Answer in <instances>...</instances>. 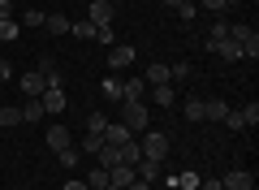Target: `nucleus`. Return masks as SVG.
I'll use <instances>...</instances> for the list:
<instances>
[{"mask_svg":"<svg viewBox=\"0 0 259 190\" xmlns=\"http://www.w3.org/2000/svg\"><path fill=\"white\" fill-rule=\"evenodd\" d=\"M160 190H177V181H173V177H168V181H164V186H160Z\"/></svg>","mask_w":259,"mask_h":190,"instance_id":"obj_45","label":"nucleus"},{"mask_svg":"<svg viewBox=\"0 0 259 190\" xmlns=\"http://www.w3.org/2000/svg\"><path fill=\"white\" fill-rule=\"evenodd\" d=\"M13 126H22V104H5L0 108V130H13Z\"/></svg>","mask_w":259,"mask_h":190,"instance_id":"obj_14","label":"nucleus"},{"mask_svg":"<svg viewBox=\"0 0 259 190\" xmlns=\"http://www.w3.org/2000/svg\"><path fill=\"white\" fill-rule=\"evenodd\" d=\"M95 39H100L104 48H112V26H100V30H95Z\"/></svg>","mask_w":259,"mask_h":190,"instance_id":"obj_38","label":"nucleus"},{"mask_svg":"<svg viewBox=\"0 0 259 190\" xmlns=\"http://www.w3.org/2000/svg\"><path fill=\"white\" fill-rule=\"evenodd\" d=\"M117 160H121V164H139V160H143V151H139V138L121 143V147H117Z\"/></svg>","mask_w":259,"mask_h":190,"instance_id":"obj_13","label":"nucleus"},{"mask_svg":"<svg viewBox=\"0 0 259 190\" xmlns=\"http://www.w3.org/2000/svg\"><path fill=\"white\" fill-rule=\"evenodd\" d=\"M139 181V173H134V164H112L108 169V190H125Z\"/></svg>","mask_w":259,"mask_h":190,"instance_id":"obj_5","label":"nucleus"},{"mask_svg":"<svg viewBox=\"0 0 259 190\" xmlns=\"http://www.w3.org/2000/svg\"><path fill=\"white\" fill-rule=\"evenodd\" d=\"M143 82L160 87V82H173V73H168V65H147V78H143Z\"/></svg>","mask_w":259,"mask_h":190,"instance_id":"obj_21","label":"nucleus"},{"mask_svg":"<svg viewBox=\"0 0 259 190\" xmlns=\"http://www.w3.org/2000/svg\"><path fill=\"white\" fill-rule=\"evenodd\" d=\"M9 73H13V69H9V61L0 56V82H9Z\"/></svg>","mask_w":259,"mask_h":190,"instance_id":"obj_40","label":"nucleus"},{"mask_svg":"<svg viewBox=\"0 0 259 190\" xmlns=\"http://www.w3.org/2000/svg\"><path fill=\"white\" fill-rule=\"evenodd\" d=\"M44 30H48V35H69V18H65V13H48Z\"/></svg>","mask_w":259,"mask_h":190,"instance_id":"obj_15","label":"nucleus"},{"mask_svg":"<svg viewBox=\"0 0 259 190\" xmlns=\"http://www.w3.org/2000/svg\"><path fill=\"white\" fill-rule=\"evenodd\" d=\"M225 5H238V0H225Z\"/></svg>","mask_w":259,"mask_h":190,"instance_id":"obj_46","label":"nucleus"},{"mask_svg":"<svg viewBox=\"0 0 259 190\" xmlns=\"http://www.w3.org/2000/svg\"><path fill=\"white\" fill-rule=\"evenodd\" d=\"M130 65H134V48L130 44H112L108 48V69L121 73V69H130Z\"/></svg>","mask_w":259,"mask_h":190,"instance_id":"obj_6","label":"nucleus"},{"mask_svg":"<svg viewBox=\"0 0 259 190\" xmlns=\"http://www.w3.org/2000/svg\"><path fill=\"white\" fill-rule=\"evenodd\" d=\"M242 61H259V35H255V30L242 39Z\"/></svg>","mask_w":259,"mask_h":190,"instance_id":"obj_22","label":"nucleus"},{"mask_svg":"<svg viewBox=\"0 0 259 190\" xmlns=\"http://www.w3.org/2000/svg\"><path fill=\"white\" fill-rule=\"evenodd\" d=\"M0 39H18V26H13V18H0Z\"/></svg>","mask_w":259,"mask_h":190,"instance_id":"obj_35","label":"nucleus"},{"mask_svg":"<svg viewBox=\"0 0 259 190\" xmlns=\"http://www.w3.org/2000/svg\"><path fill=\"white\" fill-rule=\"evenodd\" d=\"M22 22H26V26H44V13H39V9H26V13H22Z\"/></svg>","mask_w":259,"mask_h":190,"instance_id":"obj_36","label":"nucleus"},{"mask_svg":"<svg viewBox=\"0 0 259 190\" xmlns=\"http://www.w3.org/2000/svg\"><path fill=\"white\" fill-rule=\"evenodd\" d=\"M221 39H229V22H216V26H212V35H207V48L221 44Z\"/></svg>","mask_w":259,"mask_h":190,"instance_id":"obj_31","label":"nucleus"},{"mask_svg":"<svg viewBox=\"0 0 259 190\" xmlns=\"http://www.w3.org/2000/svg\"><path fill=\"white\" fill-rule=\"evenodd\" d=\"M22 91H26V95H30V100H39V95H44V91H48V82H44V73H22Z\"/></svg>","mask_w":259,"mask_h":190,"instance_id":"obj_8","label":"nucleus"},{"mask_svg":"<svg viewBox=\"0 0 259 190\" xmlns=\"http://www.w3.org/2000/svg\"><path fill=\"white\" fill-rule=\"evenodd\" d=\"M238 112H242V121H246V130H255V126H259V104H255V100H250L246 108H238Z\"/></svg>","mask_w":259,"mask_h":190,"instance_id":"obj_29","label":"nucleus"},{"mask_svg":"<svg viewBox=\"0 0 259 190\" xmlns=\"http://www.w3.org/2000/svg\"><path fill=\"white\" fill-rule=\"evenodd\" d=\"M87 130H91V134H104V130H108V117H104V112H87Z\"/></svg>","mask_w":259,"mask_h":190,"instance_id":"obj_25","label":"nucleus"},{"mask_svg":"<svg viewBox=\"0 0 259 190\" xmlns=\"http://www.w3.org/2000/svg\"><path fill=\"white\" fill-rule=\"evenodd\" d=\"M225 112H229L225 100H203V121H225Z\"/></svg>","mask_w":259,"mask_h":190,"instance_id":"obj_17","label":"nucleus"},{"mask_svg":"<svg viewBox=\"0 0 259 190\" xmlns=\"http://www.w3.org/2000/svg\"><path fill=\"white\" fill-rule=\"evenodd\" d=\"M164 5H168V9H182V5H186V0H164Z\"/></svg>","mask_w":259,"mask_h":190,"instance_id":"obj_44","label":"nucleus"},{"mask_svg":"<svg viewBox=\"0 0 259 190\" xmlns=\"http://www.w3.org/2000/svg\"><path fill=\"white\" fill-rule=\"evenodd\" d=\"M194 9H212V13H225L229 5H225V0H194Z\"/></svg>","mask_w":259,"mask_h":190,"instance_id":"obj_34","label":"nucleus"},{"mask_svg":"<svg viewBox=\"0 0 259 190\" xmlns=\"http://www.w3.org/2000/svg\"><path fill=\"white\" fill-rule=\"evenodd\" d=\"M121 126L134 134V130H151V117H147V104L143 100H125L121 104Z\"/></svg>","mask_w":259,"mask_h":190,"instance_id":"obj_2","label":"nucleus"},{"mask_svg":"<svg viewBox=\"0 0 259 190\" xmlns=\"http://www.w3.org/2000/svg\"><path fill=\"white\" fill-rule=\"evenodd\" d=\"M139 151H143V160H156V164H164V160H168V151H173V143H168V134H164V130H143V138H139Z\"/></svg>","mask_w":259,"mask_h":190,"instance_id":"obj_1","label":"nucleus"},{"mask_svg":"<svg viewBox=\"0 0 259 190\" xmlns=\"http://www.w3.org/2000/svg\"><path fill=\"white\" fill-rule=\"evenodd\" d=\"M246 35H250V26H246V22H229V39H233V44H242Z\"/></svg>","mask_w":259,"mask_h":190,"instance_id":"obj_32","label":"nucleus"},{"mask_svg":"<svg viewBox=\"0 0 259 190\" xmlns=\"http://www.w3.org/2000/svg\"><path fill=\"white\" fill-rule=\"evenodd\" d=\"M22 121L39 126V121H44V104H39V100H30V95H26V104H22Z\"/></svg>","mask_w":259,"mask_h":190,"instance_id":"obj_19","label":"nucleus"},{"mask_svg":"<svg viewBox=\"0 0 259 190\" xmlns=\"http://www.w3.org/2000/svg\"><path fill=\"white\" fill-rule=\"evenodd\" d=\"M100 91H104V95H108V100H121V78H117V73H108Z\"/></svg>","mask_w":259,"mask_h":190,"instance_id":"obj_27","label":"nucleus"},{"mask_svg":"<svg viewBox=\"0 0 259 190\" xmlns=\"http://www.w3.org/2000/svg\"><path fill=\"white\" fill-rule=\"evenodd\" d=\"M177 181V190H194L199 186V173H182V177H173Z\"/></svg>","mask_w":259,"mask_h":190,"instance_id":"obj_33","label":"nucleus"},{"mask_svg":"<svg viewBox=\"0 0 259 190\" xmlns=\"http://www.w3.org/2000/svg\"><path fill=\"white\" fill-rule=\"evenodd\" d=\"M199 190H221V177H199Z\"/></svg>","mask_w":259,"mask_h":190,"instance_id":"obj_39","label":"nucleus"},{"mask_svg":"<svg viewBox=\"0 0 259 190\" xmlns=\"http://www.w3.org/2000/svg\"><path fill=\"white\" fill-rule=\"evenodd\" d=\"M39 104H44V117H61L65 104H69L65 100V87H48L44 95H39Z\"/></svg>","mask_w":259,"mask_h":190,"instance_id":"obj_3","label":"nucleus"},{"mask_svg":"<svg viewBox=\"0 0 259 190\" xmlns=\"http://www.w3.org/2000/svg\"><path fill=\"white\" fill-rule=\"evenodd\" d=\"M100 147H104V134H91V130H87V134H82V151H87V156H95Z\"/></svg>","mask_w":259,"mask_h":190,"instance_id":"obj_28","label":"nucleus"},{"mask_svg":"<svg viewBox=\"0 0 259 190\" xmlns=\"http://www.w3.org/2000/svg\"><path fill=\"white\" fill-rule=\"evenodd\" d=\"M0 18H13V5H9V0H0Z\"/></svg>","mask_w":259,"mask_h":190,"instance_id":"obj_42","label":"nucleus"},{"mask_svg":"<svg viewBox=\"0 0 259 190\" xmlns=\"http://www.w3.org/2000/svg\"><path fill=\"white\" fill-rule=\"evenodd\" d=\"M56 160L65 164V169H78V147L69 143V147H61V151H56Z\"/></svg>","mask_w":259,"mask_h":190,"instance_id":"obj_24","label":"nucleus"},{"mask_svg":"<svg viewBox=\"0 0 259 190\" xmlns=\"http://www.w3.org/2000/svg\"><path fill=\"white\" fill-rule=\"evenodd\" d=\"M134 173H139L143 181H156V177H160V164H156V160H139V164H134Z\"/></svg>","mask_w":259,"mask_h":190,"instance_id":"obj_23","label":"nucleus"},{"mask_svg":"<svg viewBox=\"0 0 259 190\" xmlns=\"http://www.w3.org/2000/svg\"><path fill=\"white\" fill-rule=\"evenodd\" d=\"M168 73H173V78H190V65L177 61V65H168Z\"/></svg>","mask_w":259,"mask_h":190,"instance_id":"obj_37","label":"nucleus"},{"mask_svg":"<svg viewBox=\"0 0 259 190\" xmlns=\"http://www.w3.org/2000/svg\"><path fill=\"white\" fill-rule=\"evenodd\" d=\"M221 190H255V173H246V169L225 173V177H221Z\"/></svg>","mask_w":259,"mask_h":190,"instance_id":"obj_7","label":"nucleus"},{"mask_svg":"<svg viewBox=\"0 0 259 190\" xmlns=\"http://www.w3.org/2000/svg\"><path fill=\"white\" fill-rule=\"evenodd\" d=\"M95 30L100 26H91V22H69V35H78V39H95Z\"/></svg>","mask_w":259,"mask_h":190,"instance_id":"obj_26","label":"nucleus"},{"mask_svg":"<svg viewBox=\"0 0 259 190\" xmlns=\"http://www.w3.org/2000/svg\"><path fill=\"white\" fill-rule=\"evenodd\" d=\"M125 190H151V181H143V177H139L134 186H125Z\"/></svg>","mask_w":259,"mask_h":190,"instance_id":"obj_43","label":"nucleus"},{"mask_svg":"<svg viewBox=\"0 0 259 190\" xmlns=\"http://www.w3.org/2000/svg\"><path fill=\"white\" fill-rule=\"evenodd\" d=\"M112 5L108 0H87V22H91V26H112Z\"/></svg>","mask_w":259,"mask_h":190,"instance_id":"obj_4","label":"nucleus"},{"mask_svg":"<svg viewBox=\"0 0 259 190\" xmlns=\"http://www.w3.org/2000/svg\"><path fill=\"white\" fill-rule=\"evenodd\" d=\"M69 143H74V134H69L65 126H52V130H48V147H52V151H61V147H69Z\"/></svg>","mask_w":259,"mask_h":190,"instance_id":"obj_16","label":"nucleus"},{"mask_svg":"<svg viewBox=\"0 0 259 190\" xmlns=\"http://www.w3.org/2000/svg\"><path fill=\"white\" fill-rule=\"evenodd\" d=\"M65 190H91V186H87V181H78V177H74V181H65Z\"/></svg>","mask_w":259,"mask_h":190,"instance_id":"obj_41","label":"nucleus"},{"mask_svg":"<svg viewBox=\"0 0 259 190\" xmlns=\"http://www.w3.org/2000/svg\"><path fill=\"white\" fill-rule=\"evenodd\" d=\"M212 52L221 56V61H242V44H233V39H221V44H212Z\"/></svg>","mask_w":259,"mask_h":190,"instance_id":"obj_10","label":"nucleus"},{"mask_svg":"<svg viewBox=\"0 0 259 190\" xmlns=\"http://www.w3.org/2000/svg\"><path fill=\"white\" fill-rule=\"evenodd\" d=\"M186 121H203V100H186Z\"/></svg>","mask_w":259,"mask_h":190,"instance_id":"obj_30","label":"nucleus"},{"mask_svg":"<svg viewBox=\"0 0 259 190\" xmlns=\"http://www.w3.org/2000/svg\"><path fill=\"white\" fill-rule=\"evenodd\" d=\"M151 100H156L160 108H173V100H177V91H173V82H160V87H151Z\"/></svg>","mask_w":259,"mask_h":190,"instance_id":"obj_12","label":"nucleus"},{"mask_svg":"<svg viewBox=\"0 0 259 190\" xmlns=\"http://www.w3.org/2000/svg\"><path fill=\"white\" fill-rule=\"evenodd\" d=\"M143 91H147L143 78H125V82H121V104H125V100H143Z\"/></svg>","mask_w":259,"mask_h":190,"instance_id":"obj_11","label":"nucleus"},{"mask_svg":"<svg viewBox=\"0 0 259 190\" xmlns=\"http://www.w3.org/2000/svg\"><path fill=\"white\" fill-rule=\"evenodd\" d=\"M130 138H134V134H130L121 121H108V130H104V143H108V147H121V143H130Z\"/></svg>","mask_w":259,"mask_h":190,"instance_id":"obj_9","label":"nucleus"},{"mask_svg":"<svg viewBox=\"0 0 259 190\" xmlns=\"http://www.w3.org/2000/svg\"><path fill=\"white\" fill-rule=\"evenodd\" d=\"M39 73H44V82H48V87H61V69H56V61H52V56H44V61H39Z\"/></svg>","mask_w":259,"mask_h":190,"instance_id":"obj_18","label":"nucleus"},{"mask_svg":"<svg viewBox=\"0 0 259 190\" xmlns=\"http://www.w3.org/2000/svg\"><path fill=\"white\" fill-rule=\"evenodd\" d=\"M82 181H87V186H91V190H108V169H100V164H95V169L87 173Z\"/></svg>","mask_w":259,"mask_h":190,"instance_id":"obj_20","label":"nucleus"}]
</instances>
